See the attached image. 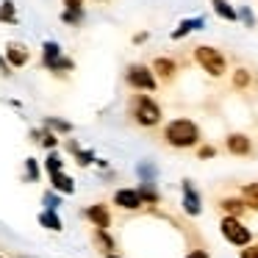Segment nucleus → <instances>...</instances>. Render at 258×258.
I'll return each mask as SVG.
<instances>
[{
	"instance_id": "nucleus-1",
	"label": "nucleus",
	"mask_w": 258,
	"mask_h": 258,
	"mask_svg": "<svg viewBox=\"0 0 258 258\" xmlns=\"http://www.w3.org/2000/svg\"><path fill=\"white\" fill-rule=\"evenodd\" d=\"M164 142H167L169 147H178V150L195 147L197 142H200V128H197V122H191V119H172V122H167V128H164Z\"/></svg>"
},
{
	"instance_id": "nucleus-2",
	"label": "nucleus",
	"mask_w": 258,
	"mask_h": 258,
	"mask_svg": "<svg viewBox=\"0 0 258 258\" xmlns=\"http://www.w3.org/2000/svg\"><path fill=\"white\" fill-rule=\"evenodd\" d=\"M131 117H134V122L142 125V128H156V125L161 122V106L147 95H136L134 106H131Z\"/></svg>"
},
{
	"instance_id": "nucleus-3",
	"label": "nucleus",
	"mask_w": 258,
	"mask_h": 258,
	"mask_svg": "<svg viewBox=\"0 0 258 258\" xmlns=\"http://www.w3.org/2000/svg\"><path fill=\"white\" fill-rule=\"evenodd\" d=\"M195 61L200 64V67L206 70L208 75H211V78H222L225 70H228V61H225V56L217 50V47H211V45L195 47Z\"/></svg>"
},
{
	"instance_id": "nucleus-4",
	"label": "nucleus",
	"mask_w": 258,
	"mask_h": 258,
	"mask_svg": "<svg viewBox=\"0 0 258 258\" xmlns=\"http://www.w3.org/2000/svg\"><path fill=\"white\" fill-rule=\"evenodd\" d=\"M125 84L136 92H156L158 78L147 64H131V67L125 70Z\"/></svg>"
},
{
	"instance_id": "nucleus-5",
	"label": "nucleus",
	"mask_w": 258,
	"mask_h": 258,
	"mask_svg": "<svg viewBox=\"0 0 258 258\" xmlns=\"http://www.w3.org/2000/svg\"><path fill=\"white\" fill-rule=\"evenodd\" d=\"M222 236L236 247L250 244V228H244V225L239 222V217H225L222 219Z\"/></svg>"
},
{
	"instance_id": "nucleus-6",
	"label": "nucleus",
	"mask_w": 258,
	"mask_h": 258,
	"mask_svg": "<svg viewBox=\"0 0 258 258\" xmlns=\"http://www.w3.org/2000/svg\"><path fill=\"white\" fill-rule=\"evenodd\" d=\"M3 56H6V61L12 64L14 70L25 67V64L31 61V50L23 45V42H9V45H6V53H3Z\"/></svg>"
},
{
	"instance_id": "nucleus-7",
	"label": "nucleus",
	"mask_w": 258,
	"mask_h": 258,
	"mask_svg": "<svg viewBox=\"0 0 258 258\" xmlns=\"http://www.w3.org/2000/svg\"><path fill=\"white\" fill-rule=\"evenodd\" d=\"M114 206L125 208V211H136V208H142L145 203H142L139 189H119V191H114Z\"/></svg>"
},
{
	"instance_id": "nucleus-8",
	"label": "nucleus",
	"mask_w": 258,
	"mask_h": 258,
	"mask_svg": "<svg viewBox=\"0 0 258 258\" xmlns=\"http://www.w3.org/2000/svg\"><path fill=\"white\" fill-rule=\"evenodd\" d=\"M84 217L89 219L95 228H111V214H108V206H103V203H95V206L84 208Z\"/></svg>"
},
{
	"instance_id": "nucleus-9",
	"label": "nucleus",
	"mask_w": 258,
	"mask_h": 258,
	"mask_svg": "<svg viewBox=\"0 0 258 258\" xmlns=\"http://www.w3.org/2000/svg\"><path fill=\"white\" fill-rule=\"evenodd\" d=\"M225 147H228V153H233V156H250L252 153V142L247 134H230L228 139H225Z\"/></svg>"
},
{
	"instance_id": "nucleus-10",
	"label": "nucleus",
	"mask_w": 258,
	"mask_h": 258,
	"mask_svg": "<svg viewBox=\"0 0 258 258\" xmlns=\"http://www.w3.org/2000/svg\"><path fill=\"white\" fill-rule=\"evenodd\" d=\"M183 211L191 214V217H197V214H200V195L195 191L191 180H183Z\"/></svg>"
},
{
	"instance_id": "nucleus-11",
	"label": "nucleus",
	"mask_w": 258,
	"mask_h": 258,
	"mask_svg": "<svg viewBox=\"0 0 258 258\" xmlns=\"http://www.w3.org/2000/svg\"><path fill=\"white\" fill-rule=\"evenodd\" d=\"M50 183H53V191H58V195H73V191H75V180L70 178L64 169L50 175Z\"/></svg>"
},
{
	"instance_id": "nucleus-12",
	"label": "nucleus",
	"mask_w": 258,
	"mask_h": 258,
	"mask_svg": "<svg viewBox=\"0 0 258 258\" xmlns=\"http://www.w3.org/2000/svg\"><path fill=\"white\" fill-rule=\"evenodd\" d=\"M203 25H206V20L203 17H191V20H183V23L178 25V28L172 31V39L178 42V39H183V36H189L191 31H200Z\"/></svg>"
},
{
	"instance_id": "nucleus-13",
	"label": "nucleus",
	"mask_w": 258,
	"mask_h": 258,
	"mask_svg": "<svg viewBox=\"0 0 258 258\" xmlns=\"http://www.w3.org/2000/svg\"><path fill=\"white\" fill-rule=\"evenodd\" d=\"M150 70L156 73V78H164V81H169L175 73H178V67H175V61H172V58H156Z\"/></svg>"
},
{
	"instance_id": "nucleus-14",
	"label": "nucleus",
	"mask_w": 258,
	"mask_h": 258,
	"mask_svg": "<svg viewBox=\"0 0 258 258\" xmlns=\"http://www.w3.org/2000/svg\"><path fill=\"white\" fill-rule=\"evenodd\" d=\"M211 6H214V14L222 17V20H228V23H236V20H239V12L230 6L228 0H211Z\"/></svg>"
},
{
	"instance_id": "nucleus-15",
	"label": "nucleus",
	"mask_w": 258,
	"mask_h": 258,
	"mask_svg": "<svg viewBox=\"0 0 258 258\" xmlns=\"http://www.w3.org/2000/svg\"><path fill=\"white\" fill-rule=\"evenodd\" d=\"M42 128L53 131V134H58V136L73 134V125H70L67 119H58V117H45V119H42Z\"/></svg>"
},
{
	"instance_id": "nucleus-16",
	"label": "nucleus",
	"mask_w": 258,
	"mask_h": 258,
	"mask_svg": "<svg viewBox=\"0 0 258 258\" xmlns=\"http://www.w3.org/2000/svg\"><path fill=\"white\" fill-rule=\"evenodd\" d=\"M0 23L3 25H17V6H14V0H3L0 3Z\"/></svg>"
},
{
	"instance_id": "nucleus-17",
	"label": "nucleus",
	"mask_w": 258,
	"mask_h": 258,
	"mask_svg": "<svg viewBox=\"0 0 258 258\" xmlns=\"http://www.w3.org/2000/svg\"><path fill=\"white\" fill-rule=\"evenodd\" d=\"M219 206H222V211L228 214V217H241V214H244V208H247L244 200H239V197H225Z\"/></svg>"
},
{
	"instance_id": "nucleus-18",
	"label": "nucleus",
	"mask_w": 258,
	"mask_h": 258,
	"mask_svg": "<svg viewBox=\"0 0 258 258\" xmlns=\"http://www.w3.org/2000/svg\"><path fill=\"white\" fill-rule=\"evenodd\" d=\"M61 53L64 50H61V45H58V42H45V45H42V67H47L50 61H56Z\"/></svg>"
},
{
	"instance_id": "nucleus-19",
	"label": "nucleus",
	"mask_w": 258,
	"mask_h": 258,
	"mask_svg": "<svg viewBox=\"0 0 258 258\" xmlns=\"http://www.w3.org/2000/svg\"><path fill=\"white\" fill-rule=\"evenodd\" d=\"M39 225L47 230H61V219H58V214L50 211V208H45V211L39 214Z\"/></svg>"
},
{
	"instance_id": "nucleus-20",
	"label": "nucleus",
	"mask_w": 258,
	"mask_h": 258,
	"mask_svg": "<svg viewBox=\"0 0 258 258\" xmlns=\"http://www.w3.org/2000/svg\"><path fill=\"white\" fill-rule=\"evenodd\" d=\"M45 169L47 172H61L64 169V158H61V153L58 150H47V158H45Z\"/></svg>"
},
{
	"instance_id": "nucleus-21",
	"label": "nucleus",
	"mask_w": 258,
	"mask_h": 258,
	"mask_svg": "<svg viewBox=\"0 0 258 258\" xmlns=\"http://www.w3.org/2000/svg\"><path fill=\"white\" fill-rule=\"evenodd\" d=\"M95 244L100 247L103 252L114 250V239L108 236V230H106V228H95Z\"/></svg>"
},
{
	"instance_id": "nucleus-22",
	"label": "nucleus",
	"mask_w": 258,
	"mask_h": 258,
	"mask_svg": "<svg viewBox=\"0 0 258 258\" xmlns=\"http://www.w3.org/2000/svg\"><path fill=\"white\" fill-rule=\"evenodd\" d=\"M241 197H244L247 208H255L258 211V183H247L244 189H241Z\"/></svg>"
},
{
	"instance_id": "nucleus-23",
	"label": "nucleus",
	"mask_w": 258,
	"mask_h": 258,
	"mask_svg": "<svg viewBox=\"0 0 258 258\" xmlns=\"http://www.w3.org/2000/svg\"><path fill=\"white\" fill-rule=\"evenodd\" d=\"M73 67H75V61H73V58H67V56L61 53V56H58L56 61H50L45 70H50V73H70Z\"/></svg>"
},
{
	"instance_id": "nucleus-24",
	"label": "nucleus",
	"mask_w": 258,
	"mask_h": 258,
	"mask_svg": "<svg viewBox=\"0 0 258 258\" xmlns=\"http://www.w3.org/2000/svg\"><path fill=\"white\" fill-rule=\"evenodd\" d=\"M39 175H42L39 161H36V158H25V183H36Z\"/></svg>"
},
{
	"instance_id": "nucleus-25",
	"label": "nucleus",
	"mask_w": 258,
	"mask_h": 258,
	"mask_svg": "<svg viewBox=\"0 0 258 258\" xmlns=\"http://www.w3.org/2000/svg\"><path fill=\"white\" fill-rule=\"evenodd\" d=\"M84 9H64L61 12V23H67V25H81L84 23Z\"/></svg>"
},
{
	"instance_id": "nucleus-26",
	"label": "nucleus",
	"mask_w": 258,
	"mask_h": 258,
	"mask_svg": "<svg viewBox=\"0 0 258 258\" xmlns=\"http://www.w3.org/2000/svg\"><path fill=\"white\" fill-rule=\"evenodd\" d=\"M58 142H61V136H58V134H53V131L42 128V139H39V145L45 147V150H56Z\"/></svg>"
},
{
	"instance_id": "nucleus-27",
	"label": "nucleus",
	"mask_w": 258,
	"mask_h": 258,
	"mask_svg": "<svg viewBox=\"0 0 258 258\" xmlns=\"http://www.w3.org/2000/svg\"><path fill=\"white\" fill-rule=\"evenodd\" d=\"M139 195H142V203H158V191L153 186V180H145L139 186Z\"/></svg>"
},
{
	"instance_id": "nucleus-28",
	"label": "nucleus",
	"mask_w": 258,
	"mask_h": 258,
	"mask_svg": "<svg viewBox=\"0 0 258 258\" xmlns=\"http://www.w3.org/2000/svg\"><path fill=\"white\" fill-rule=\"evenodd\" d=\"M73 156H75V161H78L81 167H89V164H95V158H97L92 150H84V147H78V150H75Z\"/></svg>"
},
{
	"instance_id": "nucleus-29",
	"label": "nucleus",
	"mask_w": 258,
	"mask_h": 258,
	"mask_svg": "<svg viewBox=\"0 0 258 258\" xmlns=\"http://www.w3.org/2000/svg\"><path fill=\"white\" fill-rule=\"evenodd\" d=\"M136 172H139V178H142V183H145V180H153L156 178V167H153L150 161H145V164H139V167H136Z\"/></svg>"
},
{
	"instance_id": "nucleus-30",
	"label": "nucleus",
	"mask_w": 258,
	"mask_h": 258,
	"mask_svg": "<svg viewBox=\"0 0 258 258\" xmlns=\"http://www.w3.org/2000/svg\"><path fill=\"white\" fill-rule=\"evenodd\" d=\"M45 206L50 208V211H56V208L61 206V195H58V191H45Z\"/></svg>"
},
{
	"instance_id": "nucleus-31",
	"label": "nucleus",
	"mask_w": 258,
	"mask_h": 258,
	"mask_svg": "<svg viewBox=\"0 0 258 258\" xmlns=\"http://www.w3.org/2000/svg\"><path fill=\"white\" fill-rule=\"evenodd\" d=\"M239 20L247 25V28H252V25H255V17H252V12H250L247 6H241V9H239Z\"/></svg>"
},
{
	"instance_id": "nucleus-32",
	"label": "nucleus",
	"mask_w": 258,
	"mask_h": 258,
	"mask_svg": "<svg viewBox=\"0 0 258 258\" xmlns=\"http://www.w3.org/2000/svg\"><path fill=\"white\" fill-rule=\"evenodd\" d=\"M233 84L239 86V89H241V86H247V84H250V73H247V70H236V75H233Z\"/></svg>"
},
{
	"instance_id": "nucleus-33",
	"label": "nucleus",
	"mask_w": 258,
	"mask_h": 258,
	"mask_svg": "<svg viewBox=\"0 0 258 258\" xmlns=\"http://www.w3.org/2000/svg\"><path fill=\"white\" fill-rule=\"evenodd\" d=\"M12 73H14V67L6 61V56H0V75L3 78H12Z\"/></svg>"
},
{
	"instance_id": "nucleus-34",
	"label": "nucleus",
	"mask_w": 258,
	"mask_h": 258,
	"mask_svg": "<svg viewBox=\"0 0 258 258\" xmlns=\"http://www.w3.org/2000/svg\"><path fill=\"white\" fill-rule=\"evenodd\" d=\"M241 258H258V244H255V247H247V244H244V250H241Z\"/></svg>"
},
{
	"instance_id": "nucleus-35",
	"label": "nucleus",
	"mask_w": 258,
	"mask_h": 258,
	"mask_svg": "<svg viewBox=\"0 0 258 258\" xmlns=\"http://www.w3.org/2000/svg\"><path fill=\"white\" fill-rule=\"evenodd\" d=\"M64 9H84V0H61Z\"/></svg>"
},
{
	"instance_id": "nucleus-36",
	"label": "nucleus",
	"mask_w": 258,
	"mask_h": 258,
	"mask_svg": "<svg viewBox=\"0 0 258 258\" xmlns=\"http://www.w3.org/2000/svg\"><path fill=\"white\" fill-rule=\"evenodd\" d=\"M214 153H217V150H214V147H200V150H197V156H200V158H211L214 156Z\"/></svg>"
},
{
	"instance_id": "nucleus-37",
	"label": "nucleus",
	"mask_w": 258,
	"mask_h": 258,
	"mask_svg": "<svg viewBox=\"0 0 258 258\" xmlns=\"http://www.w3.org/2000/svg\"><path fill=\"white\" fill-rule=\"evenodd\" d=\"M186 258H208V255H206V252H203V250H195V252H189V255H186Z\"/></svg>"
},
{
	"instance_id": "nucleus-38",
	"label": "nucleus",
	"mask_w": 258,
	"mask_h": 258,
	"mask_svg": "<svg viewBox=\"0 0 258 258\" xmlns=\"http://www.w3.org/2000/svg\"><path fill=\"white\" fill-rule=\"evenodd\" d=\"M145 39H147V34H136V36H134V42H136V45H142Z\"/></svg>"
},
{
	"instance_id": "nucleus-39",
	"label": "nucleus",
	"mask_w": 258,
	"mask_h": 258,
	"mask_svg": "<svg viewBox=\"0 0 258 258\" xmlns=\"http://www.w3.org/2000/svg\"><path fill=\"white\" fill-rule=\"evenodd\" d=\"M106 258H119V255H114V252H106Z\"/></svg>"
},
{
	"instance_id": "nucleus-40",
	"label": "nucleus",
	"mask_w": 258,
	"mask_h": 258,
	"mask_svg": "<svg viewBox=\"0 0 258 258\" xmlns=\"http://www.w3.org/2000/svg\"><path fill=\"white\" fill-rule=\"evenodd\" d=\"M0 258H3V255H0Z\"/></svg>"
}]
</instances>
